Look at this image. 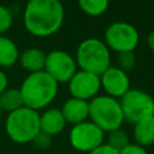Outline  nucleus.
<instances>
[{"mask_svg": "<svg viewBox=\"0 0 154 154\" xmlns=\"http://www.w3.org/2000/svg\"><path fill=\"white\" fill-rule=\"evenodd\" d=\"M64 14V6L58 0H30L24 8L23 22L31 35L43 37L60 29Z\"/></svg>", "mask_w": 154, "mask_h": 154, "instance_id": "nucleus-1", "label": "nucleus"}, {"mask_svg": "<svg viewBox=\"0 0 154 154\" xmlns=\"http://www.w3.org/2000/svg\"><path fill=\"white\" fill-rule=\"evenodd\" d=\"M19 90L24 106L37 111L48 106L54 100L58 93V82L43 70L29 73Z\"/></svg>", "mask_w": 154, "mask_h": 154, "instance_id": "nucleus-2", "label": "nucleus"}, {"mask_svg": "<svg viewBox=\"0 0 154 154\" xmlns=\"http://www.w3.org/2000/svg\"><path fill=\"white\" fill-rule=\"evenodd\" d=\"M76 64L81 70L100 76L111 66L109 48L97 37H87L77 47Z\"/></svg>", "mask_w": 154, "mask_h": 154, "instance_id": "nucleus-3", "label": "nucleus"}, {"mask_svg": "<svg viewBox=\"0 0 154 154\" xmlns=\"http://www.w3.org/2000/svg\"><path fill=\"white\" fill-rule=\"evenodd\" d=\"M6 134L17 143L31 142L40 130V113L23 106L8 113L5 124Z\"/></svg>", "mask_w": 154, "mask_h": 154, "instance_id": "nucleus-4", "label": "nucleus"}, {"mask_svg": "<svg viewBox=\"0 0 154 154\" xmlns=\"http://www.w3.org/2000/svg\"><path fill=\"white\" fill-rule=\"evenodd\" d=\"M89 117L103 132L120 129L124 122L120 102L109 95H96L89 101Z\"/></svg>", "mask_w": 154, "mask_h": 154, "instance_id": "nucleus-5", "label": "nucleus"}, {"mask_svg": "<svg viewBox=\"0 0 154 154\" xmlns=\"http://www.w3.org/2000/svg\"><path fill=\"white\" fill-rule=\"evenodd\" d=\"M120 107L124 119L137 123L143 118L154 116V99L140 89H129L120 97Z\"/></svg>", "mask_w": 154, "mask_h": 154, "instance_id": "nucleus-6", "label": "nucleus"}, {"mask_svg": "<svg viewBox=\"0 0 154 154\" xmlns=\"http://www.w3.org/2000/svg\"><path fill=\"white\" fill-rule=\"evenodd\" d=\"M140 40L137 29L128 22H114L105 30V43L108 48L120 52H134Z\"/></svg>", "mask_w": 154, "mask_h": 154, "instance_id": "nucleus-7", "label": "nucleus"}, {"mask_svg": "<svg viewBox=\"0 0 154 154\" xmlns=\"http://www.w3.org/2000/svg\"><path fill=\"white\" fill-rule=\"evenodd\" d=\"M105 132L93 122H82L72 126L70 131V143L79 152H91L102 144Z\"/></svg>", "mask_w": 154, "mask_h": 154, "instance_id": "nucleus-8", "label": "nucleus"}, {"mask_svg": "<svg viewBox=\"0 0 154 154\" xmlns=\"http://www.w3.org/2000/svg\"><path fill=\"white\" fill-rule=\"evenodd\" d=\"M45 71L58 83L69 82L77 71V64L70 53L54 49L46 54Z\"/></svg>", "mask_w": 154, "mask_h": 154, "instance_id": "nucleus-9", "label": "nucleus"}, {"mask_svg": "<svg viewBox=\"0 0 154 154\" xmlns=\"http://www.w3.org/2000/svg\"><path fill=\"white\" fill-rule=\"evenodd\" d=\"M100 88H101L100 76L84 70L76 71V73L69 81V90L72 97H77L85 101L95 97Z\"/></svg>", "mask_w": 154, "mask_h": 154, "instance_id": "nucleus-10", "label": "nucleus"}, {"mask_svg": "<svg viewBox=\"0 0 154 154\" xmlns=\"http://www.w3.org/2000/svg\"><path fill=\"white\" fill-rule=\"evenodd\" d=\"M101 87L107 95L112 97H122L130 89V78L128 72L120 70L118 66H109L100 75Z\"/></svg>", "mask_w": 154, "mask_h": 154, "instance_id": "nucleus-11", "label": "nucleus"}, {"mask_svg": "<svg viewBox=\"0 0 154 154\" xmlns=\"http://www.w3.org/2000/svg\"><path fill=\"white\" fill-rule=\"evenodd\" d=\"M61 113L66 123H71L73 125L79 124L85 122V119L89 117V102L71 96L64 102Z\"/></svg>", "mask_w": 154, "mask_h": 154, "instance_id": "nucleus-12", "label": "nucleus"}, {"mask_svg": "<svg viewBox=\"0 0 154 154\" xmlns=\"http://www.w3.org/2000/svg\"><path fill=\"white\" fill-rule=\"evenodd\" d=\"M66 120L59 108H48L40 114V130L51 136L57 135L64 130Z\"/></svg>", "mask_w": 154, "mask_h": 154, "instance_id": "nucleus-13", "label": "nucleus"}, {"mask_svg": "<svg viewBox=\"0 0 154 154\" xmlns=\"http://www.w3.org/2000/svg\"><path fill=\"white\" fill-rule=\"evenodd\" d=\"M22 67L30 73L38 72L45 70L46 63V53L37 47H29L19 53L18 58Z\"/></svg>", "mask_w": 154, "mask_h": 154, "instance_id": "nucleus-14", "label": "nucleus"}, {"mask_svg": "<svg viewBox=\"0 0 154 154\" xmlns=\"http://www.w3.org/2000/svg\"><path fill=\"white\" fill-rule=\"evenodd\" d=\"M134 137L136 144L141 147H147L154 143V116L143 118L135 123Z\"/></svg>", "mask_w": 154, "mask_h": 154, "instance_id": "nucleus-15", "label": "nucleus"}, {"mask_svg": "<svg viewBox=\"0 0 154 154\" xmlns=\"http://www.w3.org/2000/svg\"><path fill=\"white\" fill-rule=\"evenodd\" d=\"M19 51L14 41L7 36L0 35V66L10 67L17 63Z\"/></svg>", "mask_w": 154, "mask_h": 154, "instance_id": "nucleus-16", "label": "nucleus"}, {"mask_svg": "<svg viewBox=\"0 0 154 154\" xmlns=\"http://www.w3.org/2000/svg\"><path fill=\"white\" fill-rule=\"evenodd\" d=\"M24 106L23 97L19 89L7 88L5 91L0 94V109L6 111L8 113L20 108Z\"/></svg>", "mask_w": 154, "mask_h": 154, "instance_id": "nucleus-17", "label": "nucleus"}, {"mask_svg": "<svg viewBox=\"0 0 154 154\" xmlns=\"http://www.w3.org/2000/svg\"><path fill=\"white\" fill-rule=\"evenodd\" d=\"M79 8L89 16H100L106 12L108 7L107 0H79Z\"/></svg>", "mask_w": 154, "mask_h": 154, "instance_id": "nucleus-18", "label": "nucleus"}, {"mask_svg": "<svg viewBox=\"0 0 154 154\" xmlns=\"http://www.w3.org/2000/svg\"><path fill=\"white\" fill-rule=\"evenodd\" d=\"M129 136L128 134L122 130V129H117L113 130L111 132H108V137H107V144L112 148H114L116 150L120 152L122 149H124L128 144H129Z\"/></svg>", "mask_w": 154, "mask_h": 154, "instance_id": "nucleus-19", "label": "nucleus"}, {"mask_svg": "<svg viewBox=\"0 0 154 154\" xmlns=\"http://www.w3.org/2000/svg\"><path fill=\"white\" fill-rule=\"evenodd\" d=\"M136 55L134 52H120L117 57L118 67L125 72L131 71L136 66Z\"/></svg>", "mask_w": 154, "mask_h": 154, "instance_id": "nucleus-20", "label": "nucleus"}, {"mask_svg": "<svg viewBox=\"0 0 154 154\" xmlns=\"http://www.w3.org/2000/svg\"><path fill=\"white\" fill-rule=\"evenodd\" d=\"M13 23L12 12L4 5H0V35L7 31Z\"/></svg>", "mask_w": 154, "mask_h": 154, "instance_id": "nucleus-21", "label": "nucleus"}, {"mask_svg": "<svg viewBox=\"0 0 154 154\" xmlns=\"http://www.w3.org/2000/svg\"><path fill=\"white\" fill-rule=\"evenodd\" d=\"M31 142L38 149H47L51 146V143H52V136L48 135V134H46V132L40 131Z\"/></svg>", "mask_w": 154, "mask_h": 154, "instance_id": "nucleus-22", "label": "nucleus"}, {"mask_svg": "<svg viewBox=\"0 0 154 154\" xmlns=\"http://www.w3.org/2000/svg\"><path fill=\"white\" fill-rule=\"evenodd\" d=\"M119 154H148L144 147H141L136 143H129L124 149L119 152Z\"/></svg>", "mask_w": 154, "mask_h": 154, "instance_id": "nucleus-23", "label": "nucleus"}, {"mask_svg": "<svg viewBox=\"0 0 154 154\" xmlns=\"http://www.w3.org/2000/svg\"><path fill=\"white\" fill-rule=\"evenodd\" d=\"M89 154H119V152L116 150L114 148L109 147L107 143H102L101 146H99L94 150L89 152Z\"/></svg>", "mask_w": 154, "mask_h": 154, "instance_id": "nucleus-24", "label": "nucleus"}, {"mask_svg": "<svg viewBox=\"0 0 154 154\" xmlns=\"http://www.w3.org/2000/svg\"><path fill=\"white\" fill-rule=\"evenodd\" d=\"M7 84H8L7 76L2 70H0V94L7 89Z\"/></svg>", "mask_w": 154, "mask_h": 154, "instance_id": "nucleus-25", "label": "nucleus"}, {"mask_svg": "<svg viewBox=\"0 0 154 154\" xmlns=\"http://www.w3.org/2000/svg\"><path fill=\"white\" fill-rule=\"evenodd\" d=\"M147 45L148 47L154 52V31H152L147 37Z\"/></svg>", "mask_w": 154, "mask_h": 154, "instance_id": "nucleus-26", "label": "nucleus"}, {"mask_svg": "<svg viewBox=\"0 0 154 154\" xmlns=\"http://www.w3.org/2000/svg\"><path fill=\"white\" fill-rule=\"evenodd\" d=\"M0 113H1V109H0Z\"/></svg>", "mask_w": 154, "mask_h": 154, "instance_id": "nucleus-27", "label": "nucleus"}]
</instances>
